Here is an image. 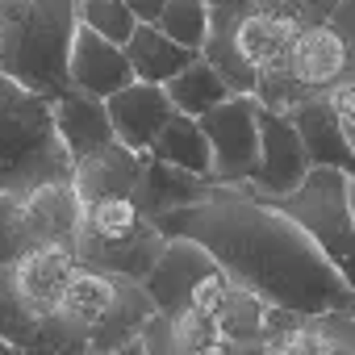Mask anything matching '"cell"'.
I'll use <instances>...</instances> for the list:
<instances>
[{"instance_id": "3", "label": "cell", "mask_w": 355, "mask_h": 355, "mask_svg": "<svg viewBox=\"0 0 355 355\" xmlns=\"http://www.w3.org/2000/svg\"><path fill=\"white\" fill-rule=\"evenodd\" d=\"M59 180H71V159L59 146L51 101L0 76V197H26Z\"/></svg>"}, {"instance_id": "19", "label": "cell", "mask_w": 355, "mask_h": 355, "mask_svg": "<svg viewBox=\"0 0 355 355\" xmlns=\"http://www.w3.org/2000/svg\"><path fill=\"white\" fill-rule=\"evenodd\" d=\"M121 51H125V63H130L134 80L155 84V88H163L171 76H180V71L197 59L193 51H184V46H175L171 38H163L155 26H134L130 42H125Z\"/></svg>"}, {"instance_id": "30", "label": "cell", "mask_w": 355, "mask_h": 355, "mask_svg": "<svg viewBox=\"0 0 355 355\" xmlns=\"http://www.w3.org/2000/svg\"><path fill=\"white\" fill-rule=\"evenodd\" d=\"M322 101H326V109L334 113V121L343 125V134L355 138V76H343L338 84H330V88L322 92Z\"/></svg>"}, {"instance_id": "33", "label": "cell", "mask_w": 355, "mask_h": 355, "mask_svg": "<svg viewBox=\"0 0 355 355\" xmlns=\"http://www.w3.org/2000/svg\"><path fill=\"white\" fill-rule=\"evenodd\" d=\"M338 0H293V17L297 26H322L330 13H334Z\"/></svg>"}, {"instance_id": "4", "label": "cell", "mask_w": 355, "mask_h": 355, "mask_svg": "<svg viewBox=\"0 0 355 355\" xmlns=\"http://www.w3.org/2000/svg\"><path fill=\"white\" fill-rule=\"evenodd\" d=\"M351 175L334 167H309L305 180L284 193V197H251L280 218H288L322 255L330 268L351 276V255H355V209H351ZM234 193V189H230ZM243 197V193H239Z\"/></svg>"}, {"instance_id": "14", "label": "cell", "mask_w": 355, "mask_h": 355, "mask_svg": "<svg viewBox=\"0 0 355 355\" xmlns=\"http://www.w3.org/2000/svg\"><path fill=\"white\" fill-rule=\"evenodd\" d=\"M138 167H142V155L125 150L121 142H109L96 155L71 163V180L67 184H71L80 205L105 201V197H130V189L138 180Z\"/></svg>"}, {"instance_id": "24", "label": "cell", "mask_w": 355, "mask_h": 355, "mask_svg": "<svg viewBox=\"0 0 355 355\" xmlns=\"http://www.w3.org/2000/svg\"><path fill=\"white\" fill-rule=\"evenodd\" d=\"M146 226V218L138 214V205L130 197H105V201H88L80 205V230L92 243H125Z\"/></svg>"}, {"instance_id": "5", "label": "cell", "mask_w": 355, "mask_h": 355, "mask_svg": "<svg viewBox=\"0 0 355 355\" xmlns=\"http://www.w3.org/2000/svg\"><path fill=\"white\" fill-rule=\"evenodd\" d=\"M351 42H343L326 21L322 26H301L284 51V59L268 71L255 76V105L272 113H288L305 96H322L330 84L351 76Z\"/></svg>"}, {"instance_id": "8", "label": "cell", "mask_w": 355, "mask_h": 355, "mask_svg": "<svg viewBox=\"0 0 355 355\" xmlns=\"http://www.w3.org/2000/svg\"><path fill=\"white\" fill-rule=\"evenodd\" d=\"M209 272H218L214 255L189 239H163V251L155 255L150 272L138 280V288L146 293V301L155 305V313L171 318V313H180L189 293L197 288V280H205Z\"/></svg>"}, {"instance_id": "10", "label": "cell", "mask_w": 355, "mask_h": 355, "mask_svg": "<svg viewBox=\"0 0 355 355\" xmlns=\"http://www.w3.org/2000/svg\"><path fill=\"white\" fill-rule=\"evenodd\" d=\"M67 84H71L76 92H84V96L105 101V96H113L117 88L134 84V71H130L121 46H113V42L88 34L84 26H76L71 51H67Z\"/></svg>"}, {"instance_id": "36", "label": "cell", "mask_w": 355, "mask_h": 355, "mask_svg": "<svg viewBox=\"0 0 355 355\" xmlns=\"http://www.w3.org/2000/svg\"><path fill=\"white\" fill-rule=\"evenodd\" d=\"M0 355H17V347H9V343H0Z\"/></svg>"}, {"instance_id": "25", "label": "cell", "mask_w": 355, "mask_h": 355, "mask_svg": "<svg viewBox=\"0 0 355 355\" xmlns=\"http://www.w3.org/2000/svg\"><path fill=\"white\" fill-rule=\"evenodd\" d=\"M155 30L163 38H171L175 46L201 55L205 34H209V9H205V0H167L159 21H155Z\"/></svg>"}, {"instance_id": "31", "label": "cell", "mask_w": 355, "mask_h": 355, "mask_svg": "<svg viewBox=\"0 0 355 355\" xmlns=\"http://www.w3.org/2000/svg\"><path fill=\"white\" fill-rule=\"evenodd\" d=\"M167 322H171L175 338H180L189 351H201L205 343H214V338H218L214 322H209V318H201V313H193V309H180V313H171Z\"/></svg>"}, {"instance_id": "12", "label": "cell", "mask_w": 355, "mask_h": 355, "mask_svg": "<svg viewBox=\"0 0 355 355\" xmlns=\"http://www.w3.org/2000/svg\"><path fill=\"white\" fill-rule=\"evenodd\" d=\"M209 180H197V175L180 171V167H167L150 155H142V167H138V180L130 189V201L138 205V214L146 222L171 214V209H184V205H197L209 197Z\"/></svg>"}, {"instance_id": "35", "label": "cell", "mask_w": 355, "mask_h": 355, "mask_svg": "<svg viewBox=\"0 0 355 355\" xmlns=\"http://www.w3.org/2000/svg\"><path fill=\"white\" fill-rule=\"evenodd\" d=\"M121 5L130 9V17H134L138 26H155V21H159V13H163V5H167V0H121Z\"/></svg>"}, {"instance_id": "6", "label": "cell", "mask_w": 355, "mask_h": 355, "mask_svg": "<svg viewBox=\"0 0 355 355\" xmlns=\"http://www.w3.org/2000/svg\"><path fill=\"white\" fill-rule=\"evenodd\" d=\"M205 142H209V159H214V171H209V184H222V189H234V184H247L251 171H255V159H259V130H255V96H226L218 109H209L205 117H197Z\"/></svg>"}, {"instance_id": "23", "label": "cell", "mask_w": 355, "mask_h": 355, "mask_svg": "<svg viewBox=\"0 0 355 355\" xmlns=\"http://www.w3.org/2000/svg\"><path fill=\"white\" fill-rule=\"evenodd\" d=\"M230 280V276H226ZM263 301L255 297V293H247L243 284H226V293H222V301L214 305V313H209V322H214V330H218V338H226V343H263Z\"/></svg>"}, {"instance_id": "20", "label": "cell", "mask_w": 355, "mask_h": 355, "mask_svg": "<svg viewBox=\"0 0 355 355\" xmlns=\"http://www.w3.org/2000/svg\"><path fill=\"white\" fill-rule=\"evenodd\" d=\"M150 159L167 163V167H180L189 175H197V180H209V171H214V159H209V142L201 134V125L184 113H171L159 130V138L150 142L146 150Z\"/></svg>"}, {"instance_id": "13", "label": "cell", "mask_w": 355, "mask_h": 355, "mask_svg": "<svg viewBox=\"0 0 355 355\" xmlns=\"http://www.w3.org/2000/svg\"><path fill=\"white\" fill-rule=\"evenodd\" d=\"M51 121H55V134H59V146L67 150L71 163L96 155L101 146L113 142V130H109V117H105V101L96 96H84V92H67L59 101H51Z\"/></svg>"}, {"instance_id": "22", "label": "cell", "mask_w": 355, "mask_h": 355, "mask_svg": "<svg viewBox=\"0 0 355 355\" xmlns=\"http://www.w3.org/2000/svg\"><path fill=\"white\" fill-rule=\"evenodd\" d=\"M163 96H167V105H171V113H184V117H205L209 109H218L226 96H234L226 84H222V76L197 55L180 76H171L167 84H163Z\"/></svg>"}, {"instance_id": "26", "label": "cell", "mask_w": 355, "mask_h": 355, "mask_svg": "<svg viewBox=\"0 0 355 355\" xmlns=\"http://www.w3.org/2000/svg\"><path fill=\"white\" fill-rule=\"evenodd\" d=\"M38 322H42V313L17 293L13 272L5 268V272H0V343L26 351L34 343V334H38Z\"/></svg>"}, {"instance_id": "9", "label": "cell", "mask_w": 355, "mask_h": 355, "mask_svg": "<svg viewBox=\"0 0 355 355\" xmlns=\"http://www.w3.org/2000/svg\"><path fill=\"white\" fill-rule=\"evenodd\" d=\"M105 117H109L113 142H121L134 155H146L150 142L159 138L163 121L171 117V105H167L163 88L134 80V84L117 88L113 96H105Z\"/></svg>"}, {"instance_id": "1", "label": "cell", "mask_w": 355, "mask_h": 355, "mask_svg": "<svg viewBox=\"0 0 355 355\" xmlns=\"http://www.w3.org/2000/svg\"><path fill=\"white\" fill-rule=\"evenodd\" d=\"M163 239H189L214 255V263L255 293L263 305H280L305 318L318 313H355L351 276L326 263V255L276 209L239 197L222 184L205 201L171 209L150 222Z\"/></svg>"}, {"instance_id": "27", "label": "cell", "mask_w": 355, "mask_h": 355, "mask_svg": "<svg viewBox=\"0 0 355 355\" xmlns=\"http://www.w3.org/2000/svg\"><path fill=\"white\" fill-rule=\"evenodd\" d=\"M76 26H84L88 34H96L113 46H125L138 21L130 17L121 0H76Z\"/></svg>"}, {"instance_id": "7", "label": "cell", "mask_w": 355, "mask_h": 355, "mask_svg": "<svg viewBox=\"0 0 355 355\" xmlns=\"http://www.w3.org/2000/svg\"><path fill=\"white\" fill-rule=\"evenodd\" d=\"M255 130H259V159H255L251 180L234 184V193H243V197H284V193H293L305 180L309 159H305L288 117L255 105Z\"/></svg>"}, {"instance_id": "32", "label": "cell", "mask_w": 355, "mask_h": 355, "mask_svg": "<svg viewBox=\"0 0 355 355\" xmlns=\"http://www.w3.org/2000/svg\"><path fill=\"white\" fill-rule=\"evenodd\" d=\"M226 272L218 268V272H209L205 280H197V288L189 293V301H184V309H193V313H201V318H209L214 313V305L222 301V293H226Z\"/></svg>"}, {"instance_id": "18", "label": "cell", "mask_w": 355, "mask_h": 355, "mask_svg": "<svg viewBox=\"0 0 355 355\" xmlns=\"http://www.w3.org/2000/svg\"><path fill=\"white\" fill-rule=\"evenodd\" d=\"M155 313V305L146 301V293L134 280H117V297L105 309V318L88 330V355H117L125 343H134L146 326V318Z\"/></svg>"}, {"instance_id": "21", "label": "cell", "mask_w": 355, "mask_h": 355, "mask_svg": "<svg viewBox=\"0 0 355 355\" xmlns=\"http://www.w3.org/2000/svg\"><path fill=\"white\" fill-rule=\"evenodd\" d=\"M113 297H117V276H105V272H96V268L76 263L55 309H59L63 318H71L76 326L92 330V326L105 318V309L113 305Z\"/></svg>"}, {"instance_id": "16", "label": "cell", "mask_w": 355, "mask_h": 355, "mask_svg": "<svg viewBox=\"0 0 355 355\" xmlns=\"http://www.w3.org/2000/svg\"><path fill=\"white\" fill-rule=\"evenodd\" d=\"M71 268H76L71 247L38 243V247H30V251L9 268V272H13L17 293H21L38 313H51V309L59 305V297H63V284H67Z\"/></svg>"}, {"instance_id": "15", "label": "cell", "mask_w": 355, "mask_h": 355, "mask_svg": "<svg viewBox=\"0 0 355 355\" xmlns=\"http://www.w3.org/2000/svg\"><path fill=\"white\" fill-rule=\"evenodd\" d=\"M159 251H163V234H159L150 222H146L134 239H125V243H92V239H84V234H76V243H71L76 263L96 268V272L117 276V280H134V284L150 272V263H155Z\"/></svg>"}, {"instance_id": "11", "label": "cell", "mask_w": 355, "mask_h": 355, "mask_svg": "<svg viewBox=\"0 0 355 355\" xmlns=\"http://www.w3.org/2000/svg\"><path fill=\"white\" fill-rule=\"evenodd\" d=\"M284 117H288L309 167H334V171H347V175L355 171V138L343 134V125L334 121V113L326 109L322 96H305Z\"/></svg>"}, {"instance_id": "29", "label": "cell", "mask_w": 355, "mask_h": 355, "mask_svg": "<svg viewBox=\"0 0 355 355\" xmlns=\"http://www.w3.org/2000/svg\"><path fill=\"white\" fill-rule=\"evenodd\" d=\"M138 343H142L146 355H193L180 338H175V330H171V322H167L163 313H150V318H146Z\"/></svg>"}, {"instance_id": "28", "label": "cell", "mask_w": 355, "mask_h": 355, "mask_svg": "<svg viewBox=\"0 0 355 355\" xmlns=\"http://www.w3.org/2000/svg\"><path fill=\"white\" fill-rule=\"evenodd\" d=\"M30 247H38V239L21 214V197H0V272L13 268Z\"/></svg>"}, {"instance_id": "2", "label": "cell", "mask_w": 355, "mask_h": 355, "mask_svg": "<svg viewBox=\"0 0 355 355\" xmlns=\"http://www.w3.org/2000/svg\"><path fill=\"white\" fill-rule=\"evenodd\" d=\"M76 34V0H0V76L59 101Z\"/></svg>"}, {"instance_id": "17", "label": "cell", "mask_w": 355, "mask_h": 355, "mask_svg": "<svg viewBox=\"0 0 355 355\" xmlns=\"http://www.w3.org/2000/svg\"><path fill=\"white\" fill-rule=\"evenodd\" d=\"M21 214L34 230L38 243H55V247H71L76 230H80V201L71 193L67 180L59 184H38L34 193L21 197Z\"/></svg>"}, {"instance_id": "34", "label": "cell", "mask_w": 355, "mask_h": 355, "mask_svg": "<svg viewBox=\"0 0 355 355\" xmlns=\"http://www.w3.org/2000/svg\"><path fill=\"white\" fill-rule=\"evenodd\" d=\"M326 26H330L343 42H351V46H355V0H338L334 13L326 17Z\"/></svg>"}]
</instances>
